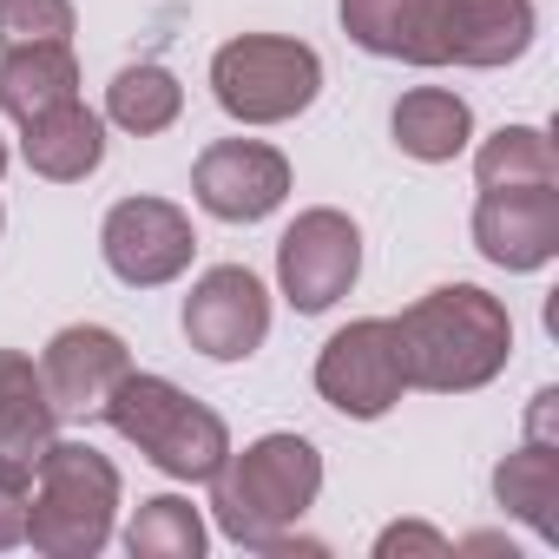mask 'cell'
<instances>
[{"instance_id": "6da1fadb", "label": "cell", "mask_w": 559, "mask_h": 559, "mask_svg": "<svg viewBox=\"0 0 559 559\" xmlns=\"http://www.w3.org/2000/svg\"><path fill=\"white\" fill-rule=\"evenodd\" d=\"M389 323H395L408 389H428V395H474L513 356V317L480 284H441Z\"/></svg>"}, {"instance_id": "7a4b0ae2", "label": "cell", "mask_w": 559, "mask_h": 559, "mask_svg": "<svg viewBox=\"0 0 559 559\" xmlns=\"http://www.w3.org/2000/svg\"><path fill=\"white\" fill-rule=\"evenodd\" d=\"M323 493V454L304 435H257L211 474V520L230 546L270 552Z\"/></svg>"}, {"instance_id": "3957f363", "label": "cell", "mask_w": 559, "mask_h": 559, "mask_svg": "<svg viewBox=\"0 0 559 559\" xmlns=\"http://www.w3.org/2000/svg\"><path fill=\"white\" fill-rule=\"evenodd\" d=\"M119 520V467L86 441H53L34 467L27 546L47 559H93Z\"/></svg>"}, {"instance_id": "277c9868", "label": "cell", "mask_w": 559, "mask_h": 559, "mask_svg": "<svg viewBox=\"0 0 559 559\" xmlns=\"http://www.w3.org/2000/svg\"><path fill=\"white\" fill-rule=\"evenodd\" d=\"M99 421H112L119 441H132V448H139L158 474H171V480H211L217 461L230 454L224 415L204 408L198 395H185V389L165 382V376H139V369H132V376L112 389V402H106Z\"/></svg>"}, {"instance_id": "5b68a950", "label": "cell", "mask_w": 559, "mask_h": 559, "mask_svg": "<svg viewBox=\"0 0 559 559\" xmlns=\"http://www.w3.org/2000/svg\"><path fill=\"white\" fill-rule=\"evenodd\" d=\"M317 93H323V60L290 34H237L211 53V99L237 126H284L310 112Z\"/></svg>"}, {"instance_id": "8992f818", "label": "cell", "mask_w": 559, "mask_h": 559, "mask_svg": "<svg viewBox=\"0 0 559 559\" xmlns=\"http://www.w3.org/2000/svg\"><path fill=\"white\" fill-rule=\"evenodd\" d=\"M356 276H362V230L336 204L304 211L284 237H276V284H284L297 317L336 310L356 290Z\"/></svg>"}, {"instance_id": "52a82bcc", "label": "cell", "mask_w": 559, "mask_h": 559, "mask_svg": "<svg viewBox=\"0 0 559 559\" xmlns=\"http://www.w3.org/2000/svg\"><path fill=\"white\" fill-rule=\"evenodd\" d=\"M402 389H408V376H402L389 317H362V323L336 330L317 356V395L349 421H382L402 402Z\"/></svg>"}, {"instance_id": "ba28073f", "label": "cell", "mask_w": 559, "mask_h": 559, "mask_svg": "<svg viewBox=\"0 0 559 559\" xmlns=\"http://www.w3.org/2000/svg\"><path fill=\"white\" fill-rule=\"evenodd\" d=\"M99 250H106V270L132 290H158V284H178L198 257V230L191 217L171 204V198H119L99 224Z\"/></svg>"}, {"instance_id": "9c48e42d", "label": "cell", "mask_w": 559, "mask_h": 559, "mask_svg": "<svg viewBox=\"0 0 559 559\" xmlns=\"http://www.w3.org/2000/svg\"><path fill=\"white\" fill-rule=\"evenodd\" d=\"M185 343L211 362H250L270 336V290L263 276L243 270V263H217L204 270L191 297H185Z\"/></svg>"}, {"instance_id": "30bf717a", "label": "cell", "mask_w": 559, "mask_h": 559, "mask_svg": "<svg viewBox=\"0 0 559 559\" xmlns=\"http://www.w3.org/2000/svg\"><path fill=\"white\" fill-rule=\"evenodd\" d=\"M191 198L224 224H257L290 198V158L263 139H217L191 165Z\"/></svg>"}, {"instance_id": "8fae6325", "label": "cell", "mask_w": 559, "mask_h": 559, "mask_svg": "<svg viewBox=\"0 0 559 559\" xmlns=\"http://www.w3.org/2000/svg\"><path fill=\"white\" fill-rule=\"evenodd\" d=\"M493 500L559 546V389H539L526 408V441L493 467Z\"/></svg>"}, {"instance_id": "7c38bea8", "label": "cell", "mask_w": 559, "mask_h": 559, "mask_svg": "<svg viewBox=\"0 0 559 559\" xmlns=\"http://www.w3.org/2000/svg\"><path fill=\"white\" fill-rule=\"evenodd\" d=\"M126 376H132V349L112 330H99V323L60 330L47 343V356H40V382H47L60 421H99Z\"/></svg>"}, {"instance_id": "4fadbf2b", "label": "cell", "mask_w": 559, "mask_h": 559, "mask_svg": "<svg viewBox=\"0 0 559 559\" xmlns=\"http://www.w3.org/2000/svg\"><path fill=\"white\" fill-rule=\"evenodd\" d=\"M474 250L500 270H546L559 257V185L526 191H480L474 204Z\"/></svg>"}, {"instance_id": "5bb4252c", "label": "cell", "mask_w": 559, "mask_h": 559, "mask_svg": "<svg viewBox=\"0 0 559 559\" xmlns=\"http://www.w3.org/2000/svg\"><path fill=\"white\" fill-rule=\"evenodd\" d=\"M343 34L402 67H448V0H343Z\"/></svg>"}, {"instance_id": "9a60e30c", "label": "cell", "mask_w": 559, "mask_h": 559, "mask_svg": "<svg viewBox=\"0 0 559 559\" xmlns=\"http://www.w3.org/2000/svg\"><path fill=\"white\" fill-rule=\"evenodd\" d=\"M53 441H60V408L40 369L21 349H0V474L34 487V467Z\"/></svg>"}, {"instance_id": "2e32d148", "label": "cell", "mask_w": 559, "mask_h": 559, "mask_svg": "<svg viewBox=\"0 0 559 559\" xmlns=\"http://www.w3.org/2000/svg\"><path fill=\"white\" fill-rule=\"evenodd\" d=\"M539 34L533 0H448V67H513Z\"/></svg>"}, {"instance_id": "e0dca14e", "label": "cell", "mask_w": 559, "mask_h": 559, "mask_svg": "<svg viewBox=\"0 0 559 559\" xmlns=\"http://www.w3.org/2000/svg\"><path fill=\"white\" fill-rule=\"evenodd\" d=\"M21 158L34 165V178H53V185H80L106 165V119L80 99L40 112L21 126Z\"/></svg>"}, {"instance_id": "ac0fdd59", "label": "cell", "mask_w": 559, "mask_h": 559, "mask_svg": "<svg viewBox=\"0 0 559 559\" xmlns=\"http://www.w3.org/2000/svg\"><path fill=\"white\" fill-rule=\"evenodd\" d=\"M395 145L421 165H454L467 145H474V106L448 86H415L395 99V119H389Z\"/></svg>"}, {"instance_id": "d6986e66", "label": "cell", "mask_w": 559, "mask_h": 559, "mask_svg": "<svg viewBox=\"0 0 559 559\" xmlns=\"http://www.w3.org/2000/svg\"><path fill=\"white\" fill-rule=\"evenodd\" d=\"M80 99V60L73 47H14L0 53V112L8 119H40L53 106Z\"/></svg>"}, {"instance_id": "ffe728a7", "label": "cell", "mask_w": 559, "mask_h": 559, "mask_svg": "<svg viewBox=\"0 0 559 559\" xmlns=\"http://www.w3.org/2000/svg\"><path fill=\"white\" fill-rule=\"evenodd\" d=\"M178 112H185V86H178V73H171V67H158V60L119 67V73H112V86H106V119H112L119 132H132V139L165 132Z\"/></svg>"}, {"instance_id": "44dd1931", "label": "cell", "mask_w": 559, "mask_h": 559, "mask_svg": "<svg viewBox=\"0 0 559 559\" xmlns=\"http://www.w3.org/2000/svg\"><path fill=\"white\" fill-rule=\"evenodd\" d=\"M474 178L480 191H526V185H559V158L552 139L539 126H500L493 139H480L474 152Z\"/></svg>"}, {"instance_id": "7402d4cb", "label": "cell", "mask_w": 559, "mask_h": 559, "mask_svg": "<svg viewBox=\"0 0 559 559\" xmlns=\"http://www.w3.org/2000/svg\"><path fill=\"white\" fill-rule=\"evenodd\" d=\"M204 513L191 507V500H178V493H152V500H139V513H132V526H126V552L132 559H198L204 552Z\"/></svg>"}, {"instance_id": "603a6c76", "label": "cell", "mask_w": 559, "mask_h": 559, "mask_svg": "<svg viewBox=\"0 0 559 559\" xmlns=\"http://www.w3.org/2000/svg\"><path fill=\"white\" fill-rule=\"evenodd\" d=\"M73 0H0V53L14 47H67Z\"/></svg>"}, {"instance_id": "cb8c5ba5", "label": "cell", "mask_w": 559, "mask_h": 559, "mask_svg": "<svg viewBox=\"0 0 559 559\" xmlns=\"http://www.w3.org/2000/svg\"><path fill=\"white\" fill-rule=\"evenodd\" d=\"M395 552H448V533H435L421 520H395V526H382L376 559H395Z\"/></svg>"}, {"instance_id": "d4e9b609", "label": "cell", "mask_w": 559, "mask_h": 559, "mask_svg": "<svg viewBox=\"0 0 559 559\" xmlns=\"http://www.w3.org/2000/svg\"><path fill=\"white\" fill-rule=\"evenodd\" d=\"M27 500H34L27 480H8V474H0V552H8V546H27Z\"/></svg>"}, {"instance_id": "484cf974", "label": "cell", "mask_w": 559, "mask_h": 559, "mask_svg": "<svg viewBox=\"0 0 559 559\" xmlns=\"http://www.w3.org/2000/svg\"><path fill=\"white\" fill-rule=\"evenodd\" d=\"M0 171H8V139H0Z\"/></svg>"}, {"instance_id": "4316f807", "label": "cell", "mask_w": 559, "mask_h": 559, "mask_svg": "<svg viewBox=\"0 0 559 559\" xmlns=\"http://www.w3.org/2000/svg\"><path fill=\"white\" fill-rule=\"evenodd\" d=\"M0 224H8V211H0Z\"/></svg>"}]
</instances>
